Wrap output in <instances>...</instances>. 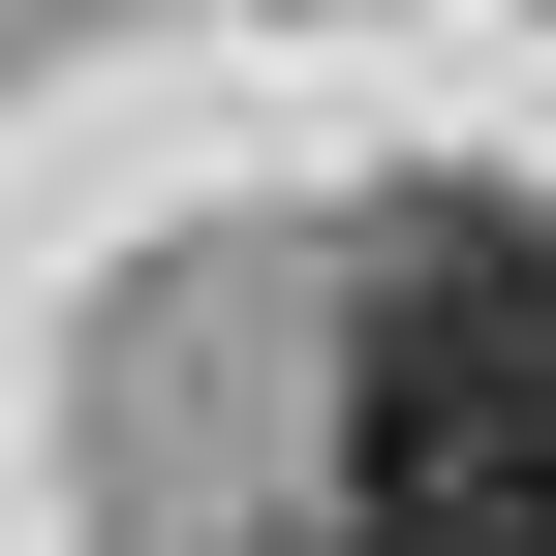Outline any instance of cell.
Instances as JSON below:
<instances>
[{"mask_svg": "<svg viewBox=\"0 0 556 556\" xmlns=\"http://www.w3.org/2000/svg\"><path fill=\"white\" fill-rule=\"evenodd\" d=\"M340 556H556V217H402L340 309Z\"/></svg>", "mask_w": 556, "mask_h": 556, "instance_id": "1", "label": "cell"}]
</instances>
